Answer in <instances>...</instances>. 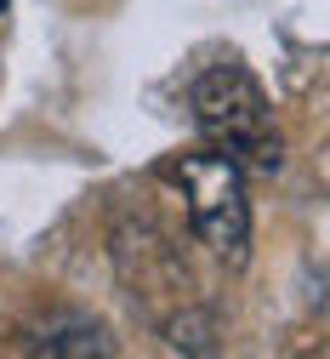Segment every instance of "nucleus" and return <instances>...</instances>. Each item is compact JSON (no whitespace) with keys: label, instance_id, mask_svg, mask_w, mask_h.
Masks as SVG:
<instances>
[{"label":"nucleus","instance_id":"f03ea898","mask_svg":"<svg viewBox=\"0 0 330 359\" xmlns=\"http://www.w3.org/2000/svg\"><path fill=\"white\" fill-rule=\"evenodd\" d=\"M182 189H188V222H194L200 245L216 257L240 262L251 240V205H245V165H233L222 149L188 154L182 160Z\"/></svg>","mask_w":330,"mask_h":359},{"label":"nucleus","instance_id":"7ed1b4c3","mask_svg":"<svg viewBox=\"0 0 330 359\" xmlns=\"http://www.w3.org/2000/svg\"><path fill=\"white\" fill-rule=\"evenodd\" d=\"M0 18H6V0H0Z\"/></svg>","mask_w":330,"mask_h":359},{"label":"nucleus","instance_id":"f257e3e1","mask_svg":"<svg viewBox=\"0 0 330 359\" xmlns=\"http://www.w3.org/2000/svg\"><path fill=\"white\" fill-rule=\"evenodd\" d=\"M194 120L233 165L279 171V131L268 120V97L240 63H216L194 86Z\"/></svg>","mask_w":330,"mask_h":359}]
</instances>
